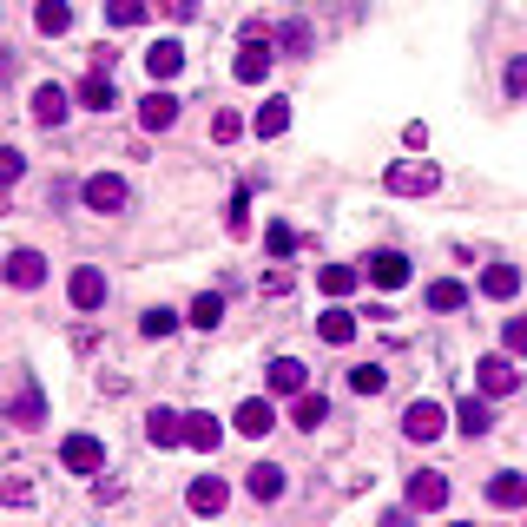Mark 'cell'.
Listing matches in <instances>:
<instances>
[{
	"label": "cell",
	"instance_id": "obj_1",
	"mask_svg": "<svg viewBox=\"0 0 527 527\" xmlns=\"http://www.w3.org/2000/svg\"><path fill=\"white\" fill-rule=\"evenodd\" d=\"M435 185H442V165L435 159H402L383 172V192H396V198H429Z\"/></svg>",
	"mask_w": 527,
	"mask_h": 527
},
{
	"label": "cell",
	"instance_id": "obj_2",
	"mask_svg": "<svg viewBox=\"0 0 527 527\" xmlns=\"http://www.w3.org/2000/svg\"><path fill=\"white\" fill-rule=\"evenodd\" d=\"M238 80H244V86H264V80H271V33H244V47H238Z\"/></svg>",
	"mask_w": 527,
	"mask_h": 527
},
{
	"label": "cell",
	"instance_id": "obj_3",
	"mask_svg": "<svg viewBox=\"0 0 527 527\" xmlns=\"http://www.w3.org/2000/svg\"><path fill=\"white\" fill-rule=\"evenodd\" d=\"M448 508V481L435 468H416L409 475V514H442Z\"/></svg>",
	"mask_w": 527,
	"mask_h": 527
},
{
	"label": "cell",
	"instance_id": "obj_4",
	"mask_svg": "<svg viewBox=\"0 0 527 527\" xmlns=\"http://www.w3.org/2000/svg\"><path fill=\"white\" fill-rule=\"evenodd\" d=\"M475 383H481V396H514V389H521V369H514V350H508V356H481Z\"/></svg>",
	"mask_w": 527,
	"mask_h": 527
},
{
	"label": "cell",
	"instance_id": "obj_5",
	"mask_svg": "<svg viewBox=\"0 0 527 527\" xmlns=\"http://www.w3.org/2000/svg\"><path fill=\"white\" fill-rule=\"evenodd\" d=\"M442 429H448L442 402H409V409H402V435H409V442H435Z\"/></svg>",
	"mask_w": 527,
	"mask_h": 527
},
{
	"label": "cell",
	"instance_id": "obj_6",
	"mask_svg": "<svg viewBox=\"0 0 527 527\" xmlns=\"http://www.w3.org/2000/svg\"><path fill=\"white\" fill-rule=\"evenodd\" d=\"M126 178H119V172H93V178H86V205H93L99 211V218H112V211H126Z\"/></svg>",
	"mask_w": 527,
	"mask_h": 527
},
{
	"label": "cell",
	"instance_id": "obj_7",
	"mask_svg": "<svg viewBox=\"0 0 527 527\" xmlns=\"http://www.w3.org/2000/svg\"><path fill=\"white\" fill-rule=\"evenodd\" d=\"M363 277L389 297V290H402V284H409V257H402V251H376V257L363 264Z\"/></svg>",
	"mask_w": 527,
	"mask_h": 527
},
{
	"label": "cell",
	"instance_id": "obj_8",
	"mask_svg": "<svg viewBox=\"0 0 527 527\" xmlns=\"http://www.w3.org/2000/svg\"><path fill=\"white\" fill-rule=\"evenodd\" d=\"M60 462L73 468V475H99V468H106V448H99V435H66Z\"/></svg>",
	"mask_w": 527,
	"mask_h": 527
},
{
	"label": "cell",
	"instance_id": "obj_9",
	"mask_svg": "<svg viewBox=\"0 0 527 527\" xmlns=\"http://www.w3.org/2000/svg\"><path fill=\"white\" fill-rule=\"evenodd\" d=\"M0 271H7V284H14V290H40V284H47V257H40V251H7Z\"/></svg>",
	"mask_w": 527,
	"mask_h": 527
},
{
	"label": "cell",
	"instance_id": "obj_10",
	"mask_svg": "<svg viewBox=\"0 0 527 527\" xmlns=\"http://www.w3.org/2000/svg\"><path fill=\"white\" fill-rule=\"evenodd\" d=\"M185 501H192V514H224V501H231V481H224V475H198Z\"/></svg>",
	"mask_w": 527,
	"mask_h": 527
},
{
	"label": "cell",
	"instance_id": "obj_11",
	"mask_svg": "<svg viewBox=\"0 0 527 527\" xmlns=\"http://www.w3.org/2000/svg\"><path fill=\"white\" fill-rule=\"evenodd\" d=\"M66 290H73V304H80V310H99V304H106V271H93V264H80Z\"/></svg>",
	"mask_w": 527,
	"mask_h": 527
},
{
	"label": "cell",
	"instance_id": "obj_12",
	"mask_svg": "<svg viewBox=\"0 0 527 527\" xmlns=\"http://www.w3.org/2000/svg\"><path fill=\"white\" fill-rule=\"evenodd\" d=\"M145 442H152V448H178V442H185V416L152 409V416H145Z\"/></svg>",
	"mask_w": 527,
	"mask_h": 527
},
{
	"label": "cell",
	"instance_id": "obj_13",
	"mask_svg": "<svg viewBox=\"0 0 527 527\" xmlns=\"http://www.w3.org/2000/svg\"><path fill=\"white\" fill-rule=\"evenodd\" d=\"M139 126H145V132L178 126V99H172V93H145V99H139Z\"/></svg>",
	"mask_w": 527,
	"mask_h": 527
},
{
	"label": "cell",
	"instance_id": "obj_14",
	"mask_svg": "<svg viewBox=\"0 0 527 527\" xmlns=\"http://www.w3.org/2000/svg\"><path fill=\"white\" fill-rule=\"evenodd\" d=\"M264 383H271V396H297L310 376H304V363H297V356H277V363L264 369Z\"/></svg>",
	"mask_w": 527,
	"mask_h": 527
},
{
	"label": "cell",
	"instance_id": "obj_15",
	"mask_svg": "<svg viewBox=\"0 0 527 527\" xmlns=\"http://www.w3.org/2000/svg\"><path fill=\"white\" fill-rule=\"evenodd\" d=\"M33 27L47 33V40L73 33V0H40V7H33Z\"/></svg>",
	"mask_w": 527,
	"mask_h": 527
},
{
	"label": "cell",
	"instance_id": "obj_16",
	"mask_svg": "<svg viewBox=\"0 0 527 527\" xmlns=\"http://www.w3.org/2000/svg\"><path fill=\"white\" fill-rule=\"evenodd\" d=\"M178 66H185V47H178V40H152V47H145V73H152V80H172Z\"/></svg>",
	"mask_w": 527,
	"mask_h": 527
},
{
	"label": "cell",
	"instance_id": "obj_17",
	"mask_svg": "<svg viewBox=\"0 0 527 527\" xmlns=\"http://www.w3.org/2000/svg\"><path fill=\"white\" fill-rule=\"evenodd\" d=\"M277 429V409L264 396H251V402H238V435H271Z\"/></svg>",
	"mask_w": 527,
	"mask_h": 527
},
{
	"label": "cell",
	"instance_id": "obj_18",
	"mask_svg": "<svg viewBox=\"0 0 527 527\" xmlns=\"http://www.w3.org/2000/svg\"><path fill=\"white\" fill-rule=\"evenodd\" d=\"M290 422H297V429H323V422H330V402L297 389V396H290Z\"/></svg>",
	"mask_w": 527,
	"mask_h": 527
},
{
	"label": "cell",
	"instance_id": "obj_19",
	"mask_svg": "<svg viewBox=\"0 0 527 527\" xmlns=\"http://www.w3.org/2000/svg\"><path fill=\"white\" fill-rule=\"evenodd\" d=\"M251 132L257 139H284L290 132V99H264V112L251 119Z\"/></svg>",
	"mask_w": 527,
	"mask_h": 527
},
{
	"label": "cell",
	"instance_id": "obj_20",
	"mask_svg": "<svg viewBox=\"0 0 527 527\" xmlns=\"http://www.w3.org/2000/svg\"><path fill=\"white\" fill-rule=\"evenodd\" d=\"M514 290H521V271H514V264H488V271H481V297H495V304H508Z\"/></svg>",
	"mask_w": 527,
	"mask_h": 527
},
{
	"label": "cell",
	"instance_id": "obj_21",
	"mask_svg": "<svg viewBox=\"0 0 527 527\" xmlns=\"http://www.w3.org/2000/svg\"><path fill=\"white\" fill-rule=\"evenodd\" d=\"M185 442H192V448H218L224 442V422L205 416V409H192V416H185Z\"/></svg>",
	"mask_w": 527,
	"mask_h": 527
},
{
	"label": "cell",
	"instance_id": "obj_22",
	"mask_svg": "<svg viewBox=\"0 0 527 527\" xmlns=\"http://www.w3.org/2000/svg\"><path fill=\"white\" fill-rule=\"evenodd\" d=\"M317 336L330 343V350H343V343L356 336V317H350V310H323V317H317Z\"/></svg>",
	"mask_w": 527,
	"mask_h": 527
},
{
	"label": "cell",
	"instance_id": "obj_23",
	"mask_svg": "<svg viewBox=\"0 0 527 527\" xmlns=\"http://www.w3.org/2000/svg\"><path fill=\"white\" fill-rule=\"evenodd\" d=\"M488 501L495 508H527V475H495L488 481Z\"/></svg>",
	"mask_w": 527,
	"mask_h": 527
},
{
	"label": "cell",
	"instance_id": "obj_24",
	"mask_svg": "<svg viewBox=\"0 0 527 527\" xmlns=\"http://www.w3.org/2000/svg\"><path fill=\"white\" fill-rule=\"evenodd\" d=\"M112 99H119V93H112V80H106V66H93V73H86V80H80V106L106 112Z\"/></svg>",
	"mask_w": 527,
	"mask_h": 527
},
{
	"label": "cell",
	"instance_id": "obj_25",
	"mask_svg": "<svg viewBox=\"0 0 527 527\" xmlns=\"http://www.w3.org/2000/svg\"><path fill=\"white\" fill-rule=\"evenodd\" d=\"M317 284H323V297H350V290L363 284V271H350V264H323Z\"/></svg>",
	"mask_w": 527,
	"mask_h": 527
},
{
	"label": "cell",
	"instance_id": "obj_26",
	"mask_svg": "<svg viewBox=\"0 0 527 527\" xmlns=\"http://www.w3.org/2000/svg\"><path fill=\"white\" fill-rule=\"evenodd\" d=\"M422 297H429V310H442V317H448V310H462V304H468V290L455 284V277H435V284L422 290Z\"/></svg>",
	"mask_w": 527,
	"mask_h": 527
},
{
	"label": "cell",
	"instance_id": "obj_27",
	"mask_svg": "<svg viewBox=\"0 0 527 527\" xmlns=\"http://www.w3.org/2000/svg\"><path fill=\"white\" fill-rule=\"evenodd\" d=\"M33 119H40V126H60L66 119V93L60 86H40V93H33Z\"/></svg>",
	"mask_w": 527,
	"mask_h": 527
},
{
	"label": "cell",
	"instance_id": "obj_28",
	"mask_svg": "<svg viewBox=\"0 0 527 527\" xmlns=\"http://www.w3.org/2000/svg\"><path fill=\"white\" fill-rule=\"evenodd\" d=\"M251 495L257 501H277V495H284V468H277V462H257L251 468Z\"/></svg>",
	"mask_w": 527,
	"mask_h": 527
},
{
	"label": "cell",
	"instance_id": "obj_29",
	"mask_svg": "<svg viewBox=\"0 0 527 527\" xmlns=\"http://www.w3.org/2000/svg\"><path fill=\"white\" fill-rule=\"evenodd\" d=\"M14 422H20V429H40V422H47V402H40V389H20V402H14Z\"/></svg>",
	"mask_w": 527,
	"mask_h": 527
},
{
	"label": "cell",
	"instance_id": "obj_30",
	"mask_svg": "<svg viewBox=\"0 0 527 527\" xmlns=\"http://www.w3.org/2000/svg\"><path fill=\"white\" fill-rule=\"evenodd\" d=\"M383 383H389L383 363H356L350 369V389H356V396H383Z\"/></svg>",
	"mask_w": 527,
	"mask_h": 527
},
{
	"label": "cell",
	"instance_id": "obj_31",
	"mask_svg": "<svg viewBox=\"0 0 527 527\" xmlns=\"http://www.w3.org/2000/svg\"><path fill=\"white\" fill-rule=\"evenodd\" d=\"M455 429H462V435H488V402L468 396L462 409H455Z\"/></svg>",
	"mask_w": 527,
	"mask_h": 527
},
{
	"label": "cell",
	"instance_id": "obj_32",
	"mask_svg": "<svg viewBox=\"0 0 527 527\" xmlns=\"http://www.w3.org/2000/svg\"><path fill=\"white\" fill-rule=\"evenodd\" d=\"M192 323H198V330H218V323H224V297H218V290H205V297L192 304Z\"/></svg>",
	"mask_w": 527,
	"mask_h": 527
},
{
	"label": "cell",
	"instance_id": "obj_33",
	"mask_svg": "<svg viewBox=\"0 0 527 527\" xmlns=\"http://www.w3.org/2000/svg\"><path fill=\"white\" fill-rule=\"evenodd\" d=\"M106 20H112V27H139V20H145V0H106Z\"/></svg>",
	"mask_w": 527,
	"mask_h": 527
},
{
	"label": "cell",
	"instance_id": "obj_34",
	"mask_svg": "<svg viewBox=\"0 0 527 527\" xmlns=\"http://www.w3.org/2000/svg\"><path fill=\"white\" fill-rule=\"evenodd\" d=\"M264 251H271V257H290V251H297V231H290V224H271V231H264Z\"/></svg>",
	"mask_w": 527,
	"mask_h": 527
},
{
	"label": "cell",
	"instance_id": "obj_35",
	"mask_svg": "<svg viewBox=\"0 0 527 527\" xmlns=\"http://www.w3.org/2000/svg\"><path fill=\"white\" fill-rule=\"evenodd\" d=\"M27 178V159H20L14 145H0V185H20Z\"/></svg>",
	"mask_w": 527,
	"mask_h": 527
},
{
	"label": "cell",
	"instance_id": "obj_36",
	"mask_svg": "<svg viewBox=\"0 0 527 527\" xmlns=\"http://www.w3.org/2000/svg\"><path fill=\"white\" fill-rule=\"evenodd\" d=\"M244 224H251V205H244V192H238L231 205H224V231H231V238H244Z\"/></svg>",
	"mask_w": 527,
	"mask_h": 527
},
{
	"label": "cell",
	"instance_id": "obj_37",
	"mask_svg": "<svg viewBox=\"0 0 527 527\" xmlns=\"http://www.w3.org/2000/svg\"><path fill=\"white\" fill-rule=\"evenodd\" d=\"M139 330H145V336H172V330H178V317H172V310H145Z\"/></svg>",
	"mask_w": 527,
	"mask_h": 527
},
{
	"label": "cell",
	"instance_id": "obj_38",
	"mask_svg": "<svg viewBox=\"0 0 527 527\" xmlns=\"http://www.w3.org/2000/svg\"><path fill=\"white\" fill-rule=\"evenodd\" d=\"M238 132H244V119H238V112H218V119H211V139H218V145H231Z\"/></svg>",
	"mask_w": 527,
	"mask_h": 527
},
{
	"label": "cell",
	"instance_id": "obj_39",
	"mask_svg": "<svg viewBox=\"0 0 527 527\" xmlns=\"http://www.w3.org/2000/svg\"><path fill=\"white\" fill-rule=\"evenodd\" d=\"M0 501H7V508H33V488H27V481H0Z\"/></svg>",
	"mask_w": 527,
	"mask_h": 527
},
{
	"label": "cell",
	"instance_id": "obj_40",
	"mask_svg": "<svg viewBox=\"0 0 527 527\" xmlns=\"http://www.w3.org/2000/svg\"><path fill=\"white\" fill-rule=\"evenodd\" d=\"M501 343H508L514 356H527V317H508V330H501Z\"/></svg>",
	"mask_w": 527,
	"mask_h": 527
},
{
	"label": "cell",
	"instance_id": "obj_41",
	"mask_svg": "<svg viewBox=\"0 0 527 527\" xmlns=\"http://www.w3.org/2000/svg\"><path fill=\"white\" fill-rule=\"evenodd\" d=\"M284 47L290 53H310V27H304V20H290V27H284Z\"/></svg>",
	"mask_w": 527,
	"mask_h": 527
},
{
	"label": "cell",
	"instance_id": "obj_42",
	"mask_svg": "<svg viewBox=\"0 0 527 527\" xmlns=\"http://www.w3.org/2000/svg\"><path fill=\"white\" fill-rule=\"evenodd\" d=\"M508 93H514V99H527V53L508 66Z\"/></svg>",
	"mask_w": 527,
	"mask_h": 527
},
{
	"label": "cell",
	"instance_id": "obj_43",
	"mask_svg": "<svg viewBox=\"0 0 527 527\" xmlns=\"http://www.w3.org/2000/svg\"><path fill=\"white\" fill-rule=\"evenodd\" d=\"M402 139H409V152H422V145H429V126H422V119H409V126H402Z\"/></svg>",
	"mask_w": 527,
	"mask_h": 527
},
{
	"label": "cell",
	"instance_id": "obj_44",
	"mask_svg": "<svg viewBox=\"0 0 527 527\" xmlns=\"http://www.w3.org/2000/svg\"><path fill=\"white\" fill-rule=\"evenodd\" d=\"M284 290H290V271H284V264H277V271L264 277V297H284Z\"/></svg>",
	"mask_w": 527,
	"mask_h": 527
},
{
	"label": "cell",
	"instance_id": "obj_45",
	"mask_svg": "<svg viewBox=\"0 0 527 527\" xmlns=\"http://www.w3.org/2000/svg\"><path fill=\"white\" fill-rule=\"evenodd\" d=\"M192 7H198V0H192Z\"/></svg>",
	"mask_w": 527,
	"mask_h": 527
}]
</instances>
